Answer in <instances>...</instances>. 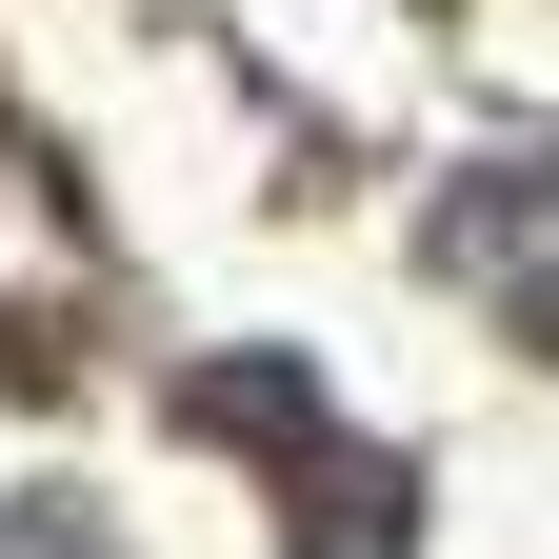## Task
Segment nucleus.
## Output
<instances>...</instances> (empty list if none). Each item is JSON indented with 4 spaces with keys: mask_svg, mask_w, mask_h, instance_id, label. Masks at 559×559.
Masks as SVG:
<instances>
[{
    "mask_svg": "<svg viewBox=\"0 0 559 559\" xmlns=\"http://www.w3.org/2000/svg\"><path fill=\"white\" fill-rule=\"evenodd\" d=\"M0 559H120L100 500H0Z\"/></svg>",
    "mask_w": 559,
    "mask_h": 559,
    "instance_id": "nucleus-3",
    "label": "nucleus"
},
{
    "mask_svg": "<svg viewBox=\"0 0 559 559\" xmlns=\"http://www.w3.org/2000/svg\"><path fill=\"white\" fill-rule=\"evenodd\" d=\"M440 260L479 280V300H500L539 360H559V160H500V180H460L440 200Z\"/></svg>",
    "mask_w": 559,
    "mask_h": 559,
    "instance_id": "nucleus-1",
    "label": "nucleus"
},
{
    "mask_svg": "<svg viewBox=\"0 0 559 559\" xmlns=\"http://www.w3.org/2000/svg\"><path fill=\"white\" fill-rule=\"evenodd\" d=\"M400 539H419V479L380 440H320L300 460V559H400Z\"/></svg>",
    "mask_w": 559,
    "mask_h": 559,
    "instance_id": "nucleus-2",
    "label": "nucleus"
}]
</instances>
